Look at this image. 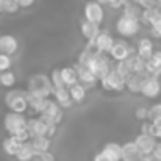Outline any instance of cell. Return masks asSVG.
Instances as JSON below:
<instances>
[{
    "instance_id": "obj_11",
    "label": "cell",
    "mask_w": 161,
    "mask_h": 161,
    "mask_svg": "<svg viewBox=\"0 0 161 161\" xmlns=\"http://www.w3.org/2000/svg\"><path fill=\"white\" fill-rule=\"evenodd\" d=\"M22 144H24V142H22L20 139H17L14 135H9L6 139H3L2 147H3V152H5L6 155H9V157H16L17 152L20 150Z\"/></svg>"
},
{
    "instance_id": "obj_19",
    "label": "cell",
    "mask_w": 161,
    "mask_h": 161,
    "mask_svg": "<svg viewBox=\"0 0 161 161\" xmlns=\"http://www.w3.org/2000/svg\"><path fill=\"white\" fill-rule=\"evenodd\" d=\"M55 100L61 105L63 108H69L72 105V96H70V91L67 89V86H63V88H55L53 91Z\"/></svg>"
},
{
    "instance_id": "obj_18",
    "label": "cell",
    "mask_w": 161,
    "mask_h": 161,
    "mask_svg": "<svg viewBox=\"0 0 161 161\" xmlns=\"http://www.w3.org/2000/svg\"><path fill=\"white\" fill-rule=\"evenodd\" d=\"M27 127L31 133V138L35 136H42V135H47V124L42 120V119H28L27 122Z\"/></svg>"
},
{
    "instance_id": "obj_38",
    "label": "cell",
    "mask_w": 161,
    "mask_h": 161,
    "mask_svg": "<svg viewBox=\"0 0 161 161\" xmlns=\"http://www.w3.org/2000/svg\"><path fill=\"white\" fill-rule=\"evenodd\" d=\"M153 158L157 161H161V142H157V146H155V150H153Z\"/></svg>"
},
{
    "instance_id": "obj_25",
    "label": "cell",
    "mask_w": 161,
    "mask_h": 161,
    "mask_svg": "<svg viewBox=\"0 0 161 161\" xmlns=\"http://www.w3.org/2000/svg\"><path fill=\"white\" fill-rule=\"evenodd\" d=\"M35 155H36V152H35V149H33L31 141H30V142H28V141H25V142L22 144L20 150L17 152L16 160L17 161H31L33 158H35Z\"/></svg>"
},
{
    "instance_id": "obj_37",
    "label": "cell",
    "mask_w": 161,
    "mask_h": 161,
    "mask_svg": "<svg viewBox=\"0 0 161 161\" xmlns=\"http://www.w3.org/2000/svg\"><path fill=\"white\" fill-rule=\"evenodd\" d=\"M39 158H41V161H55L53 153H50L49 150H47V152H42V153L39 155Z\"/></svg>"
},
{
    "instance_id": "obj_31",
    "label": "cell",
    "mask_w": 161,
    "mask_h": 161,
    "mask_svg": "<svg viewBox=\"0 0 161 161\" xmlns=\"http://www.w3.org/2000/svg\"><path fill=\"white\" fill-rule=\"evenodd\" d=\"M11 64H13V61H11V55L2 53V52H0V72L8 70V69L11 67Z\"/></svg>"
},
{
    "instance_id": "obj_28",
    "label": "cell",
    "mask_w": 161,
    "mask_h": 161,
    "mask_svg": "<svg viewBox=\"0 0 161 161\" xmlns=\"http://www.w3.org/2000/svg\"><path fill=\"white\" fill-rule=\"evenodd\" d=\"M14 83H16V75H14V72H11V70H3V72H0V85H2V86L11 88V86H14Z\"/></svg>"
},
{
    "instance_id": "obj_13",
    "label": "cell",
    "mask_w": 161,
    "mask_h": 161,
    "mask_svg": "<svg viewBox=\"0 0 161 161\" xmlns=\"http://www.w3.org/2000/svg\"><path fill=\"white\" fill-rule=\"evenodd\" d=\"M41 114H46V116L52 117L56 124H59L61 119H63V107H61L58 102H52V100L47 99L46 107H44V109H42Z\"/></svg>"
},
{
    "instance_id": "obj_24",
    "label": "cell",
    "mask_w": 161,
    "mask_h": 161,
    "mask_svg": "<svg viewBox=\"0 0 161 161\" xmlns=\"http://www.w3.org/2000/svg\"><path fill=\"white\" fill-rule=\"evenodd\" d=\"M102 152L108 155L111 160L114 161H122V146L117 144V142H108L103 146Z\"/></svg>"
},
{
    "instance_id": "obj_35",
    "label": "cell",
    "mask_w": 161,
    "mask_h": 161,
    "mask_svg": "<svg viewBox=\"0 0 161 161\" xmlns=\"http://www.w3.org/2000/svg\"><path fill=\"white\" fill-rule=\"evenodd\" d=\"M136 119H139V120H149V108H138L136 109Z\"/></svg>"
},
{
    "instance_id": "obj_29",
    "label": "cell",
    "mask_w": 161,
    "mask_h": 161,
    "mask_svg": "<svg viewBox=\"0 0 161 161\" xmlns=\"http://www.w3.org/2000/svg\"><path fill=\"white\" fill-rule=\"evenodd\" d=\"M138 6H139V5H128V3H127V5L124 6V14L141 20V14H142V11H141Z\"/></svg>"
},
{
    "instance_id": "obj_16",
    "label": "cell",
    "mask_w": 161,
    "mask_h": 161,
    "mask_svg": "<svg viewBox=\"0 0 161 161\" xmlns=\"http://www.w3.org/2000/svg\"><path fill=\"white\" fill-rule=\"evenodd\" d=\"M17 47H19V44H17V39L14 36H9V35L0 36V52L2 53L13 55L16 53Z\"/></svg>"
},
{
    "instance_id": "obj_17",
    "label": "cell",
    "mask_w": 161,
    "mask_h": 161,
    "mask_svg": "<svg viewBox=\"0 0 161 161\" xmlns=\"http://www.w3.org/2000/svg\"><path fill=\"white\" fill-rule=\"evenodd\" d=\"M147 75L144 74H138V72H131L128 77H127V88L128 91L131 92H141L142 89V83H144V78Z\"/></svg>"
},
{
    "instance_id": "obj_22",
    "label": "cell",
    "mask_w": 161,
    "mask_h": 161,
    "mask_svg": "<svg viewBox=\"0 0 161 161\" xmlns=\"http://www.w3.org/2000/svg\"><path fill=\"white\" fill-rule=\"evenodd\" d=\"M31 144H33V149H35L36 155H41L42 152H47L50 149V138L47 135L35 136V138H31Z\"/></svg>"
},
{
    "instance_id": "obj_14",
    "label": "cell",
    "mask_w": 161,
    "mask_h": 161,
    "mask_svg": "<svg viewBox=\"0 0 161 161\" xmlns=\"http://www.w3.org/2000/svg\"><path fill=\"white\" fill-rule=\"evenodd\" d=\"M81 35L89 41V42H94V39L99 36V33H100V28H99V24H94V22H91V20H83L81 22Z\"/></svg>"
},
{
    "instance_id": "obj_5",
    "label": "cell",
    "mask_w": 161,
    "mask_h": 161,
    "mask_svg": "<svg viewBox=\"0 0 161 161\" xmlns=\"http://www.w3.org/2000/svg\"><path fill=\"white\" fill-rule=\"evenodd\" d=\"M27 122H28V119H25L22 113H16V111L8 113V114L5 116V119H3L5 130H6L9 135H14V133H17L19 130L25 128V127H27Z\"/></svg>"
},
{
    "instance_id": "obj_8",
    "label": "cell",
    "mask_w": 161,
    "mask_h": 161,
    "mask_svg": "<svg viewBox=\"0 0 161 161\" xmlns=\"http://www.w3.org/2000/svg\"><path fill=\"white\" fill-rule=\"evenodd\" d=\"M135 142L139 147V150L142 152V155H152L153 150H155V146H157L155 136H152L149 133H144V131L135 138Z\"/></svg>"
},
{
    "instance_id": "obj_27",
    "label": "cell",
    "mask_w": 161,
    "mask_h": 161,
    "mask_svg": "<svg viewBox=\"0 0 161 161\" xmlns=\"http://www.w3.org/2000/svg\"><path fill=\"white\" fill-rule=\"evenodd\" d=\"M69 91H70L72 100H74L75 103L83 102V100H85V97H86V89H85V86H83L81 83H75V85L69 86Z\"/></svg>"
},
{
    "instance_id": "obj_15",
    "label": "cell",
    "mask_w": 161,
    "mask_h": 161,
    "mask_svg": "<svg viewBox=\"0 0 161 161\" xmlns=\"http://www.w3.org/2000/svg\"><path fill=\"white\" fill-rule=\"evenodd\" d=\"M146 69H147L149 75L160 77L161 75V50L153 52L152 58H149V59L146 61Z\"/></svg>"
},
{
    "instance_id": "obj_23",
    "label": "cell",
    "mask_w": 161,
    "mask_h": 161,
    "mask_svg": "<svg viewBox=\"0 0 161 161\" xmlns=\"http://www.w3.org/2000/svg\"><path fill=\"white\" fill-rule=\"evenodd\" d=\"M138 55L142 59H146V61L149 58H152V55H153V42L149 38H142L138 42Z\"/></svg>"
},
{
    "instance_id": "obj_3",
    "label": "cell",
    "mask_w": 161,
    "mask_h": 161,
    "mask_svg": "<svg viewBox=\"0 0 161 161\" xmlns=\"http://www.w3.org/2000/svg\"><path fill=\"white\" fill-rule=\"evenodd\" d=\"M116 30H117V33L120 36L131 38V36H135L139 31V19H135V17L122 14L117 19V22H116Z\"/></svg>"
},
{
    "instance_id": "obj_7",
    "label": "cell",
    "mask_w": 161,
    "mask_h": 161,
    "mask_svg": "<svg viewBox=\"0 0 161 161\" xmlns=\"http://www.w3.org/2000/svg\"><path fill=\"white\" fill-rule=\"evenodd\" d=\"M161 92V83L158 80V77L155 75H147L144 78V83H142V89H141V94L149 97V99H155L158 97Z\"/></svg>"
},
{
    "instance_id": "obj_40",
    "label": "cell",
    "mask_w": 161,
    "mask_h": 161,
    "mask_svg": "<svg viewBox=\"0 0 161 161\" xmlns=\"http://www.w3.org/2000/svg\"><path fill=\"white\" fill-rule=\"evenodd\" d=\"M17 2H19L20 8H28V6H31L35 3V0H17Z\"/></svg>"
},
{
    "instance_id": "obj_36",
    "label": "cell",
    "mask_w": 161,
    "mask_h": 161,
    "mask_svg": "<svg viewBox=\"0 0 161 161\" xmlns=\"http://www.w3.org/2000/svg\"><path fill=\"white\" fill-rule=\"evenodd\" d=\"M136 5L142 6V8H152V6H157V0H133Z\"/></svg>"
},
{
    "instance_id": "obj_30",
    "label": "cell",
    "mask_w": 161,
    "mask_h": 161,
    "mask_svg": "<svg viewBox=\"0 0 161 161\" xmlns=\"http://www.w3.org/2000/svg\"><path fill=\"white\" fill-rule=\"evenodd\" d=\"M50 80H52L55 88H63V86H66V85H64V80H63V75H61V69H55L53 72H52Z\"/></svg>"
},
{
    "instance_id": "obj_9",
    "label": "cell",
    "mask_w": 161,
    "mask_h": 161,
    "mask_svg": "<svg viewBox=\"0 0 161 161\" xmlns=\"http://www.w3.org/2000/svg\"><path fill=\"white\" fill-rule=\"evenodd\" d=\"M94 46H96L97 52H100V53H109V50L114 46V39H113V36L108 31H100L99 36L94 39Z\"/></svg>"
},
{
    "instance_id": "obj_26",
    "label": "cell",
    "mask_w": 161,
    "mask_h": 161,
    "mask_svg": "<svg viewBox=\"0 0 161 161\" xmlns=\"http://www.w3.org/2000/svg\"><path fill=\"white\" fill-rule=\"evenodd\" d=\"M61 75H63V80H64L66 86H72V85L78 83V72L74 67H63Z\"/></svg>"
},
{
    "instance_id": "obj_34",
    "label": "cell",
    "mask_w": 161,
    "mask_h": 161,
    "mask_svg": "<svg viewBox=\"0 0 161 161\" xmlns=\"http://www.w3.org/2000/svg\"><path fill=\"white\" fill-rule=\"evenodd\" d=\"M150 31H152V36H153V38L161 39V17L157 22H153V24L150 25Z\"/></svg>"
},
{
    "instance_id": "obj_1",
    "label": "cell",
    "mask_w": 161,
    "mask_h": 161,
    "mask_svg": "<svg viewBox=\"0 0 161 161\" xmlns=\"http://www.w3.org/2000/svg\"><path fill=\"white\" fill-rule=\"evenodd\" d=\"M28 91L41 96V97H49L50 94H53L55 86L52 83V80H49L46 75H35L30 78V86H28Z\"/></svg>"
},
{
    "instance_id": "obj_4",
    "label": "cell",
    "mask_w": 161,
    "mask_h": 161,
    "mask_svg": "<svg viewBox=\"0 0 161 161\" xmlns=\"http://www.w3.org/2000/svg\"><path fill=\"white\" fill-rule=\"evenodd\" d=\"M100 81H102L103 89H107V91H116V92H119L124 88H127V78L117 69H111V72L108 74L105 78H102Z\"/></svg>"
},
{
    "instance_id": "obj_2",
    "label": "cell",
    "mask_w": 161,
    "mask_h": 161,
    "mask_svg": "<svg viewBox=\"0 0 161 161\" xmlns=\"http://www.w3.org/2000/svg\"><path fill=\"white\" fill-rule=\"evenodd\" d=\"M5 103L8 105V108L11 111H16V113H24L28 105V100H27V91H22V89H13L9 91L6 96H5Z\"/></svg>"
},
{
    "instance_id": "obj_39",
    "label": "cell",
    "mask_w": 161,
    "mask_h": 161,
    "mask_svg": "<svg viewBox=\"0 0 161 161\" xmlns=\"http://www.w3.org/2000/svg\"><path fill=\"white\" fill-rule=\"evenodd\" d=\"M92 161H114V160H111V158H109L108 155H105L103 152H99V153L94 157V160Z\"/></svg>"
},
{
    "instance_id": "obj_33",
    "label": "cell",
    "mask_w": 161,
    "mask_h": 161,
    "mask_svg": "<svg viewBox=\"0 0 161 161\" xmlns=\"http://www.w3.org/2000/svg\"><path fill=\"white\" fill-rule=\"evenodd\" d=\"M20 8L17 0H5V13H16Z\"/></svg>"
},
{
    "instance_id": "obj_6",
    "label": "cell",
    "mask_w": 161,
    "mask_h": 161,
    "mask_svg": "<svg viewBox=\"0 0 161 161\" xmlns=\"http://www.w3.org/2000/svg\"><path fill=\"white\" fill-rule=\"evenodd\" d=\"M85 19L86 20H91L94 24H102L103 22V17H105V13H103V5L97 0H91L85 5Z\"/></svg>"
},
{
    "instance_id": "obj_12",
    "label": "cell",
    "mask_w": 161,
    "mask_h": 161,
    "mask_svg": "<svg viewBox=\"0 0 161 161\" xmlns=\"http://www.w3.org/2000/svg\"><path fill=\"white\" fill-rule=\"evenodd\" d=\"M130 53H131V49L124 41H116L114 46H113V49L109 50V55H111V58L114 61H122V59L128 58Z\"/></svg>"
},
{
    "instance_id": "obj_10",
    "label": "cell",
    "mask_w": 161,
    "mask_h": 161,
    "mask_svg": "<svg viewBox=\"0 0 161 161\" xmlns=\"http://www.w3.org/2000/svg\"><path fill=\"white\" fill-rule=\"evenodd\" d=\"M142 158V152L136 146L135 141L122 144V161H139Z\"/></svg>"
},
{
    "instance_id": "obj_21",
    "label": "cell",
    "mask_w": 161,
    "mask_h": 161,
    "mask_svg": "<svg viewBox=\"0 0 161 161\" xmlns=\"http://www.w3.org/2000/svg\"><path fill=\"white\" fill-rule=\"evenodd\" d=\"M27 100H28L30 108L36 113H42V109L46 107V102H47L46 97H41V96H38L31 91H27Z\"/></svg>"
},
{
    "instance_id": "obj_20",
    "label": "cell",
    "mask_w": 161,
    "mask_h": 161,
    "mask_svg": "<svg viewBox=\"0 0 161 161\" xmlns=\"http://www.w3.org/2000/svg\"><path fill=\"white\" fill-rule=\"evenodd\" d=\"M77 72H78V80H80L81 83L89 85V86H94L96 81L99 80V78L91 72V69H89L86 64H81V63H80V66L77 67Z\"/></svg>"
},
{
    "instance_id": "obj_41",
    "label": "cell",
    "mask_w": 161,
    "mask_h": 161,
    "mask_svg": "<svg viewBox=\"0 0 161 161\" xmlns=\"http://www.w3.org/2000/svg\"><path fill=\"white\" fill-rule=\"evenodd\" d=\"M97 2H100L102 5H109L111 3V0H97Z\"/></svg>"
},
{
    "instance_id": "obj_32",
    "label": "cell",
    "mask_w": 161,
    "mask_h": 161,
    "mask_svg": "<svg viewBox=\"0 0 161 161\" xmlns=\"http://www.w3.org/2000/svg\"><path fill=\"white\" fill-rule=\"evenodd\" d=\"M157 119H161V103H157L149 108V120L153 122Z\"/></svg>"
}]
</instances>
